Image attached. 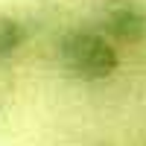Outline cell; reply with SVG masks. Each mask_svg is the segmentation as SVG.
Returning a JSON list of instances; mask_svg holds the SVG:
<instances>
[{
  "mask_svg": "<svg viewBox=\"0 0 146 146\" xmlns=\"http://www.w3.org/2000/svg\"><path fill=\"white\" fill-rule=\"evenodd\" d=\"M58 67L67 79L76 82H105L120 70V50L102 29L73 27L67 29L56 47Z\"/></svg>",
  "mask_w": 146,
  "mask_h": 146,
  "instance_id": "6da1fadb",
  "label": "cell"
},
{
  "mask_svg": "<svg viewBox=\"0 0 146 146\" xmlns=\"http://www.w3.org/2000/svg\"><path fill=\"white\" fill-rule=\"evenodd\" d=\"M100 29L120 44L146 41V6L140 0H108L100 12Z\"/></svg>",
  "mask_w": 146,
  "mask_h": 146,
  "instance_id": "7a4b0ae2",
  "label": "cell"
},
{
  "mask_svg": "<svg viewBox=\"0 0 146 146\" xmlns=\"http://www.w3.org/2000/svg\"><path fill=\"white\" fill-rule=\"evenodd\" d=\"M27 44V23L15 15H0V64L12 62Z\"/></svg>",
  "mask_w": 146,
  "mask_h": 146,
  "instance_id": "3957f363",
  "label": "cell"
}]
</instances>
